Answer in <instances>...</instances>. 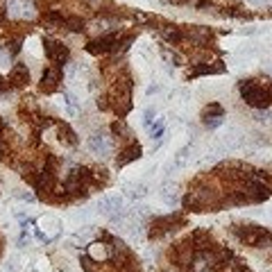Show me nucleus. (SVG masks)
<instances>
[{
  "label": "nucleus",
  "mask_w": 272,
  "mask_h": 272,
  "mask_svg": "<svg viewBox=\"0 0 272 272\" xmlns=\"http://www.w3.org/2000/svg\"><path fill=\"white\" fill-rule=\"evenodd\" d=\"M232 234L240 243L252 245V247H270L272 245V234L259 224H234Z\"/></svg>",
  "instance_id": "obj_1"
},
{
  "label": "nucleus",
  "mask_w": 272,
  "mask_h": 272,
  "mask_svg": "<svg viewBox=\"0 0 272 272\" xmlns=\"http://www.w3.org/2000/svg\"><path fill=\"white\" fill-rule=\"evenodd\" d=\"M238 88H240V96H243L245 104H250V107L265 109L270 104V91L265 86L256 84L254 80H243L238 84Z\"/></svg>",
  "instance_id": "obj_2"
},
{
  "label": "nucleus",
  "mask_w": 272,
  "mask_h": 272,
  "mask_svg": "<svg viewBox=\"0 0 272 272\" xmlns=\"http://www.w3.org/2000/svg\"><path fill=\"white\" fill-rule=\"evenodd\" d=\"M118 39H120V36H118L116 32H111V34H102V36H98V39L88 41L86 50L91 52V55H102V52H111V50H116Z\"/></svg>",
  "instance_id": "obj_3"
},
{
  "label": "nucleus",
  "mask_w": 272,
  "mask_h": 272,
  "mask_svg": "<svg viewBox=\"0 0 272 272\" xmlns=\"http://www.w3.org/2000/svg\"><path fill=\"white\" fill-rule=\"evenodd\" d=\"M46 52H48L50 61L57 64V68L68 64V57H71V50H68L61 41H55V39H46Z\"/></svg>",
  "instance_id": "obj_4"
},
{
  "label": "nucleus",
  "mask_w": 272,
  "mask_h": 272,
  "mask_svg": "<svg viewBox=\"0 0 272 272\" xmlns=\"http://www.w3.org/2000/svg\"><path fill=\"white\" fill-rule=\"evenodd\" d=\"M222 116H224V111L218 102H211L202 109V123H204V127H209V129H216L218 125L222 123Z\"/></svg>",
  "instance_id": "obj_5"
},
{
  "label": "nucleus",
  "mask_w": 272,
  "mask_h": 272,
  "mask_svg": "<svg viewBox=\"0 0 272 272\" xmlns=\"http://www.w3.org/2000/svg\"><path fill=\"white\" fill-rule=\"evenodd\" d=\"M184 39L191 41L193 46H204L211 41V32L202 25H188V28H184Z\"/></svg>",
  "instance_id": "obj_6"
},
{
  "label": "nucleus",
  "mask_w": 272,
  "mask_h": 272,
  "mask_svg": "<svg viewBox=\"0 0 272 272\" xmlns=\"http://www.w3.org/2000/svg\"><path fill=\"white\" fill-rule=\"evenodd\" d=\"M88 150L100 156H107L111 152V141L104 134H93V136H88Z\"/></svg>",
  "instance_id": "obj_7"
},
{
  "label": "nucleus",
  "mask_w": 272,
  "mask_h": 272,
  "mask_svg": "<svg viewBox=\"0 0 272 272\" xmlns=\"http://www.w3.org/2000/svg\"><path fill=\"white\" fill-rule=\"evenodd\" d=\"M59 80H61L59 68L48 66L43 71V77H41V91H43V93H52L57 88V84H59Z\"/></svg>",
  "instance_id": "obj_8"
},
{
  "label": "nucleus",
  "mask_w": 272,
  "mask_h": 272,
  "mask_svg": "<svg viewBox=\"0 0 272 272\" xmlns=\"http://www.w3.org/2000/svg\"><path fill=\"white\" fill-rule=\"evenodd\" d=\"M9 80H12V84L16 86H25L30 82V71L25 64H16L12 68V75H9Z\"/></svg>",
  "instance_id": "obj_9"
},
{
  "label": "nucleus",
  "mask_w": 272,
  "mask_h": 272,
  "mask_svg": "<svg viewBox=\"0 0 272 272\" xmlns=\"http://www.w3.org/2000/svg\"><path fill=\"white\" fill-rule=\"evenodd\" d=\"M161 36H164V41H168V43H179V41L184 39V30L177 28V25H166V28L161 30Z\"/></svg>",
  "instance_id": "obj_10"
},
{
  "label": "nucleus",
  "mask_w": 272,
  "mask_h": 272,
  "mask_svg": "<svg viewBox=\"0 0 272 272\" xmlns=\"http://www.w3.org/2000/svg\"><path fill=\"white\" fill-rule=\"evenodd\" d=\"M139 156H141V145H139V143H132L129 148H125V150H123V154L118 156V166L129 164V161L139 159Z\"/></svg>",
  "instance_id": "obj_11"
},
{
  "label": "nucleus",
  "mask_w": 272,
  "mask_h": 272,
  "mask_svg": "<svg viewBox=\"0 0 272 272\" xmlns=\"http://www.w3.org/2000/svg\"><path fill=\"white\" fill-rule=\"evenodd\" d=\"M57 129H59V141L61 143H66V145H75L77 143V136H75V132H73L71 127H68L66 123H57Z\"/></svg>",
  "instance_id": "obj_12"
},
{
  "label": "nucleus",
  "mask_w": 272,
  "mask_h": 272,
  "mask_svg": "<svg viewBox=\"0 0 272 272\" xmlns=\"http://www.w3.org/2000/svg\"><path fill=\"white\" fill-rule=\"evenodd\" d=\"M218 71H222V66H204V64H197V66L191 71V77H197V75H211V73H218Z\"/></svg>",
  "instance_id": "obj_13"
},
{
  "label": "nucleus",
  "mask_w": 272,
  "mask_h": 272,
  "mask_svg": "<svg viewBox=\"0 0 272 272\" xmlns=\"http://www.w3.org/2000/svg\"><path fill=\"white\" fill-rule=\"evenodd\" d=\"M152 118H154V109L148 107V109L143 111V123H145V127H150V125H152Z\"/></svg>",
  "instance_id": "obj_14"
},
{
  "label": "nucleus",
  "mask_w": 272,
  "mask_h": 272,
  "mask_svg": "<svg viewBox=\"0 0 272 272\" xmlns=\"http://www.w3.org/2000/svg\"><path fill=\"white\" fill-rule=\"evenodd\" d=\"M197 7H211V0H197Z\"/></svg>",
  "instance_id": "obj_15"
},
{
  "label": "nucleus",
  "mask_w": 272,
  "mask_h": 272,
  "mask_svg": "<svg viewBox=\"0 0 272 272\" xmlns=\"http://www.w3.org/2000/svg\"><path fill=\"white\" fill-rule=\"evenodd\" d=\"M7 88V82H5V77H0V91H5Z\"/></svg>",
  "instance_id": "obj_16"
},
{
  "label": "nucleus",
  "mask_w": 272,
  "mask_h": 272,
  "mask_svg": "<svg viewBox=\"0 0 272 272\" xmlns=\"http://www.w3.org/2000/svg\"><path fill=\"white\" fill-rule=\"evenodd\" d=\"M268 91H270V102H272V86H268Z\"/></svg>",
  "instance_id": "obj_17"
}]
</instances>
